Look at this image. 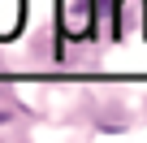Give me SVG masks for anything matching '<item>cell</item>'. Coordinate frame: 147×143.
I'll return each mask as SVG.
<instances>
[{"mask_svg": "<svg viewBox=\"0 0 147 143\" xmlns=\"http://www.w3.org/2000/svg\"><path fill=\"white\" fill-rule=\"evenodd\" d=\"M26 26V0H0V39H13Z\"/></svg>", "mask_w": 147, "mask_h": 143, "instance_id": "obj_1", "label": "cell"}, {"mask_svg": "<svg viewBox=\"0 0 147 143\" xmlns=\"http://www.w3.org/2000/svg\"><path fill=\"white\" fill-rule=\"evenodd\" d=\"M61 26H65V35H69V39L91 35V30H95V9H91V0L82 5V13H65V18H61Z\"/></svg>", "mask_w": 147, "mask_h": 143, "instance_id": "obj_2", "label": "cell"}, {"mask_svg": "<svg viewBox=\"0 0 147 143\" xmlns=\"http://www.w3.org/2000/svg\"><path fill=\"white\" fill-rule=\"evenodd\" d=\"M138 13H143V0H121V5H117V35H125Z\"/></svg>", "mask_w": 147, "mask_h": 143, "instance_id": "obj_3", "label": "cell"}, {"mask_svg": "<svg viewBox=\"0 0 147 143\" xmlns=\"http://www.w3.org/2000/svg\"><path fill=\"white\" fill-rule=\"evenodd\" d=\"M0 121H5V113H0Z\"/></svg>", "mask_w": 147, "mask_h": 143, "instance_id": "obj_4", "label": "cell"}]
</instances>
